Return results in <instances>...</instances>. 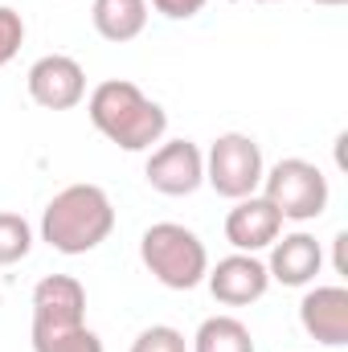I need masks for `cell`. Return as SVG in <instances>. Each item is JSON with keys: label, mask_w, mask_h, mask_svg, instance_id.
Wrapping results in <instances>:
<instances>
[{"label": "cell", "mask_w": 348, "mask_h": 352, "mask_svg": "<svg viewBox=\"0 0 348 352\" xmlns=\"http://www.w3.org/2000/svg\"><path fill=\"white\" fill-rule=\"evenodd\" d=\"M87 115L98 135H107L123 152H152V144L164 140L168 115L160 102H152L144 90L127 78H107L90 90Z\"/></svg>", "instance_id": "1"}, {"label": "cell", "mask_w": 348, "mask_h": 352, "mask_svg": "<svg viewBox=\"0 0 348 352\" xmlns=\"http://www.w3.org/2000/svg\"><path fill=\"white\" fill-rule=\"evenodd\" d=\"M115 230V205L98 184L62 188L41 213V242L58 254H90Z\"/></svg>", "instance_id": "2"}, {"label": "cell", "mask_w": 348, "mask_h": 352, "mask_svg": "<svg viewBox=\"0 0 348 352\" xmlns=\"http://www.w3.org/2000/svg\"><path fill=\"white\" fill-rule=\"evenodd\" d=\"M140 258L148 266V274L160 287H168V291H193L209 274V250H205V242L188 226H176V221H156V226L144 230Z\"/></svg>", "instance_id": "3"}, {"label": "cell", "mask_w": 348, "mask_h": 352, "mask_svg": "<svg viewBox=\"0 0 348 352\" xmlns=\"http://www.w3.org/2000/svg\"><path fill=\"white\" fill-rule=\"evenodd\" d=\"M262 197L279 209L283 221H316V217H324L332 188H328V176L312 160L287 156L262 173Z\"/></svg>", "instance_id": "4"}, {"label": "cell", "mask_w": 348, "mask_h": 352, "mask_svg": "<svg viewBox=\"0 0 348 352\" xmlns=\"http://www.w3.org/2000/svg\"><path fill=\"white\" fill-rule=\"evenodd\" d=\"M262 148L242 135V131H226L209 144L205 152V184L217 192V197H230V201H242V197H254L262 184Z\"/></svg>", "instance_id": "5"}, {"label": "cell", "mask_w": 348, "mask_h": 352, "mask_svg": "<svg viewBox=\"0 0 348 352\" xmlns=\"http://www.w3.org/2000/svg\"><path fill=\"white\" fill-rule=\"evenodd\" d=\"M29 98L45 111H74L87 98V70L66 54H45L29 66Z\"/></svg>", "instance_id": "6"}, {"label": "cell", "mask_w": 348, "mask_h": 352, "mask_svg": "<svg viewBox=\"0 0 348 352\" xmlns=\"http://www.w3.org/2000/svg\"><path fill=\"white\" fill-rule=\"evenodd\" d=\"M144 176L164 197H188L205 184V152L193 140H168L148 156Z\"/></svg>", "instance_id": "7"}, {"label": "cell", "mask_w": 348, "mask_h": 352, "mask_svg": "<svg viewBox=\"0 0 348 352\" xmlns=\"http://www.w3.org/2000/svg\"><path fill=\"white\" fill-rule=\"evenodd\" d=\"M87 324V291L74 274H45L33 287V328H78Z\"/></svg>", "instance_id": "8"}, {"label": "cell", "mask_w": 348, "mask_h": 352, "mask_svg": "<svg viewBox=\"0 0 348 352\" xmlns=\"http://www.w3.org/2000/svg\"><path fill=\"white\" fill-rule=\"evenodd\" d=\"M209 283V295L226 307H250L259 303L270 287V274H266V263L254 258V254H230L217 266H209L205 274Z\"/></svg>", "instance_id": "9"}, {"label": "cell", "mask_w": 348, "mask_h": 352, "mask_svg": "<svg viewBox=\"0 0 348 352\" xmlns=\"http://www.w3.org/2000/svg\"><path fill=\"white\" fill-rule=\"evenodd\" d=\"M279 234H283V217H279V209L266 197H259V192L234 201V209L226 213V242L238 254H259Z\"/></svg>", "instance_id": "10"}, {"label": "cell", "mask_w": 348, "mask_h": 352, "mask_svg": "<svg viewBox=\"0 0 348 352\" xmlns=\"http://www.w3.org/2000/svg\"><path fill=\"white\" fill-rule=\"evenodd\" d=\"M299 324L312 340H320L324 349H340L348 344V287H312L299 303Z\"/></svg>", "instance_id": "11"}, {"label": "cell", "mask_w": 348, "mask_h": 352, "mask_svg": "<svg viewBox=\"0 0 348 352\" xmlns=\"http://www.w3.org/2000/svg\"><path fill=\"white\" fill-rule=\"evenodd\" d=\"M320 270H324V250L312 234H279L270 242V263H266L270 283L307 287V283H316Z\"/></svg>", "instance_id": "12"}, {"label": "cell", "mask_w": 348, "mask_h": 352, "mask_svg": "<svg viewBox=\"0 0 348 352\" xmlns=\"http://www.w3.org/2000/svg\"><path fill=\"white\" fill-rule=\"evenodd\" d=\"M90 21L102 41H115V45L135 41L148 29V0H94Z\"/></svg>", "instance_id": "13"}, {"label": "cell", "mask_w": 348, "mask_h": 352, "mask_svg": "<svg viewBox=\"0 0 348 352\" xmlns=\"http://www.w3.org/2000/svg\"><path fill=\"white\" fill-rule=\"evenodd\" d=\"M193 352H254V336L234 316H209L193 336Z\"/></svg>", "instance_id": "14"}, {"label": "cell", "mask_w": 348, "mask_h": 352, "mask_svg": "<svg viewBox=\"0 0 348 352\" xmlns=\"http://www.w3.org/2000/svg\"><path fill=\"white\" fill-rule=\"evenodd\" d=\"M33 352H107V349H102L98 332L78 324V328H54V332L33 328Z\"/></svg>", "instance_id": "15"}, {"label": "cell", "mask_w": 348, "mask_h": 352, "mask_svg": "<svg viewBox=\"0 0 348 352\" xmlns=\"http://www.w3.org/2000/svg\"><path fill=\"white\" fill-rule=\"evenodd\" d=\"M33 250V230L21 213H0V266L21 263Z\"/></svg>", "instance_id": "16"}, {"label": "cell", "mask_w": 348, "mask_h": 352, "mask_svg": "<svg viewBox=\"0 0 348 352\" xmlns=\"http://www.w3.org/2000/svg\"><path fill=\"white\" fill-rule=\"evenodd\" d=\"M131 352H188V344H184V332L168 324H152L131 340Z\"/></svg>", "instance_id": "17"}, {"label": "cell", "mask_w": 348, "mask_h": 352, "mask_svg": "<svg viewBox=\"0 0 348 352\" xmlns=\"http://www.w3.org/2000/svg\"><path fill=\"white\" fill-rule=\"evenodd\" d=\"M21 45H25V21L17 8L0 4V66H8L21 54Z\"/></svg>", "instance_id": "18"}, {"label": "cell", "mask_w": 348, "mask_h": 352, "mask_svg": "<svg viewBox=\"0 0 348 352\" xmlns=\"http://www.w3.org/2000/svg\"><path fill=\"white\" fill-rule=\"evenodd\" d=\"M152 8L164 12L168 21H188V16H197L205 8V0H152Z\"/></svg>", "instance_id": "19"}, {"label": "cell", "mask_w": 348, "mask_h": 352, "mask_svg": "<svg viewBox=\"0 0 348 352\" xmlns=\"http://www.w3.org/2000/svg\"><path fill=\"white\" fill-rule=\"evenodd\" d=\"M332 246H336V258H332V263H336V274H348V234L345 230H340V234H336V238H332Z\"/></svg>", "instance_id": "20"}, {"label": "cell", "mask_w": 348, "mask_h": 352, "mask_svg": "<svg viewBox=\"0 0 348 352\" xmlns=\"http://www.w3.org/2000/svg\"><path fill=\"white\" fill-rule=\"evenodd\" d=\"M316 4H324V8H340V4H348V0H316Z\"/></svg>", "instance_id": "21"}, {"label": "cell", "mask_w": 348, "mask_h": 352, "mask_svg": "<svg viewBox=\"0 0 348 352\" xmlns=\"http://www.w3.org/2000/svg\"><path fill=\"white\" fill-rule=\"evenodd\" d=\"M259 4H274V0H259Z\"/></svg>", "instance_id": "22"}]
</instances>
